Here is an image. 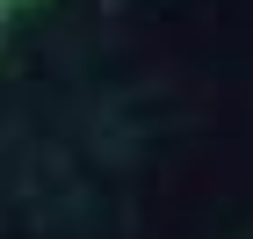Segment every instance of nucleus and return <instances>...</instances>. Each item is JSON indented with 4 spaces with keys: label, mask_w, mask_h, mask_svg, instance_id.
<instances>
[{
    "label": "nucleus",
    "mask_w": 253,
    "mask_h": 239,
    "mask_svg": "<svg viewBox=\"0 0 253 239\" xmlns=\"http://www.w3.org/2000/svg\"><path fill=\"white\" fill-rule=\"evenodd\" d=\"M0 7H15V0H0Z\"/></svg>",
    "instance_id": "1"
}]
</instances>
